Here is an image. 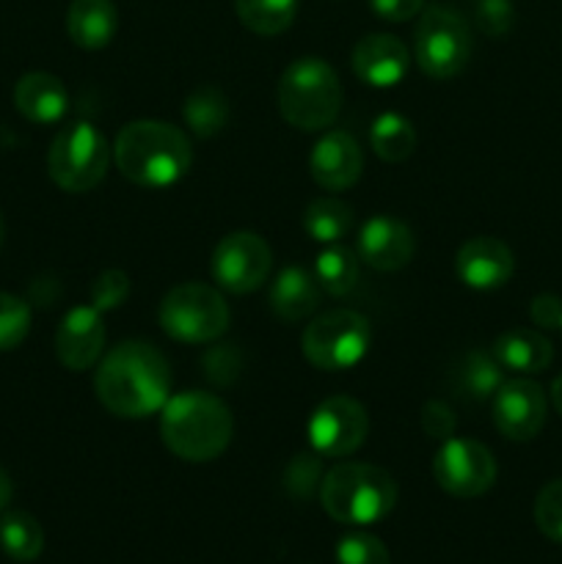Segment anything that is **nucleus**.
<instances>
[{
  "label": "nucleus",
  "mask_w": 562,
  "mask_h": 564,
  "mask_svg": "<svg viewBox=\"0 0 562 564\" xmlns=\"http://www.w3.org/2000/svg\"><path fill=\"white\" fill-rule=\"evenodd\" d=\"M94 391L114 416L147 419L169 402L171 367L158 347L121 341L99 358Z\"/></svg>",
  "instance_id": "1"
},
{
  "label": "nucleus",
  "mask_w": 562,
  "mask_h": 564,
  "mask_svg": "<svg viewBox=\"0 0 562 564\" xmlns=\"http://www.w3.org/2000/svg\"><path fill=\"white\" fill-rule=\"evenodd\" d=\"M114 160L132 185L169 187L187 174L193 163V149L180 127L141 119L119 132Z\"/></svg>",
  "instance_id": "2"
},
{
  "label": "nucleus",
  "mask_w": 562,
  "mask_h": 564,
  "mask_svg": "<svg viewBox=\"0 0 562 564\" xmlns=\"http://www.w3.org/2000/svg\"><path fill=\"white\" fill-rule=\"evenodd\" d=\"M235 433V419L224 400L207 391L171 397L160 416V435L171 455L185 463H209L226 452Z\"/></svg>",
  "instance_id": "3"
},
{
  "label": "nucleus",
  "mask_w": 562,
  "mask_h": 564,
  "mask_svg": "<svg viewBox=\"0 0 562 564\" xmlns=\"http://www.w3.org/2000/svg\"><path fill=\"white\" fill-rule=\"evenodd\" d=\"M325 516L345 527H369L391 516L397 482L389 471L369 463H339L320 482Z\"/></svg>",
  "instance_id": "4"
},
{
  "label": "nucleus",
  "mask_w": 562,
  "mask_h": 564,
  "mask_svg": "<svg viewBox=\"0 0 562 564\" xmlns=\"http://www.w3.org/2000/svg\"><path fill=\"white\" fill-rule=\"evenodd\" d=\"M339 75L334 66L323 58H298L281 72L275 102H279L281 119L301 132H320L336 121L342 110Z\"/></svg>",
  "instance_id": "5"
},
{
  "label": "nucleus",
  "mask_w": 562,
  "mask_h": 564,
  "mask_svg": "<svg viewBox=\"0 0 562 564\" xmlns=\"http://www.w3.org/2000/svg\"><path fill=\"white\" fill-rule=\"evenodd\" d=\"M472 28L466 17L450 6L422 9L413 33V58L417 66L433 80H450L466 69L472 58Z\"/></svg>",
  "instance_id": "6"
},
{
  "label": "nucleus",
  "mask_w": 562,
  "mask_h": 564,
  "mask_svg": "<svg viewBox=\"0 0 562 564\" xmlns=\"http://www.w3.org/2000/svg\"><path fill=\"white\" fill-rule=\"evenodd\" d=\"M158 317L171 339L185 345H207L226 334L231 314L215 286L185 281L165 292Z\"/></svg>",
  "instance_id": "7"
},
{
  "label": "nucleus",
  "mask_w": 562,
  "mask_h": 564,
  "mask_svg": "<svg viewBox=\"0 0 562 564\" xmlns=\"http://www.w3.org/2000/svg\"><path fill=\"white\" fill-rule=\"evenodd\" d=\"M372 330L364 314L353 308H331L306 325L301 350L312 367L323 372L353 369L369 350Z\"/></svg>",
  "instance_id": "8"
},
{
  "label": "nucleus",
  "mask_w": 562,
  "mask_h": 564,
  "mask_svg": "<svg viewBox=\"0 0 562 564\" xmlns=\"http://www.w3.org/2000/svg\"><path fill=\"white\" fill-rule=\"evenodd\" d=\"M110 149L102 132L88 121L66 124L47 152L50 180L66 193H88L105 180Z\"/></svg>",
  "instance_id": "9"
},
{
  "label": "nucleus",
  "mask_w": 562,
  "mask_h": 564,
  "mask_svg": "<svg viewBox=\"0 0 562 564\" xmlns=\"http://www.w3.org/2000/svg\"><path fill=\"white\" fill-rule=\"evenodd\" d=\"M273 270V251L253 231H231L215 246L209 273L220 290L248 295L268 281Z\"/></svg>",
  "instance_id": "10"
},
{
  "label": "nucleus",
  "mask_w": 562,
  "mask_h": 564,
  "mask_svg": "<svg viewBox=\"0 0 562 564\" xmlns=\"http://www.w3.org/2000/svg\"><path fill=\"white\" fill-rule=\"evenodd\" d=\"M433 477L444 494L455 499H477L494 488L496 460L479 441L450 438L435 452Z\"/></svg>",
  "instance_id": "11"
},
{
  "label": "nucleus",
  "mask_w": 562,
  "mask_h": 564,
  "mask_svg": "<svg viewBox=\"0 0 562 564\" xmlns=\"http://www.w3.org/2000/svg\"><path fill=\"white\" fill-rule=\"evenodd\" d=\"M369 416L353 397H328L309 419V444L323 457H347L367 441Z\"/></svg>",
  "instance_id": "12"
},
{
  "label": "nucleus",
  "mask_w": 562,
  "mask_h": 564,
  "mask_svg": "<svg viewBox=\"0 0 562 564\" xmlns=\"http://www.w3.org/2000/svg\"><path fill=\"white\" fill-rule=\"evenodd\" d=\"M494 424L505 438L532 441L545 424V394L534 380H505L494 394Z\"/></svg>",
  "instance_id": "13"
},
{
  "label": "nucleus",
  "mask_w": 562,
  "mask_h": 564,
  "mask_svg": "<svg viewBox=\"0 0 562 564\" xmlns=\"http://www.w3.org/2000/svg\"><path fill=\"white\" fill-rule=\"evenodd\" d=\"M455 273L472 290H499L516 273V257L499 237H472L457 248Z\"/></svg>",
  "instance_id": "14"
},
{
  "label": "nucleus",
  "mask_w": 562,
  "mask_h": 564,
  "mask_svg": "<svg viewBox=\"0 0 562 564\" xmlns=\"http://www.w3.org/2000/svg\"><path fill=\"white\" fill-rule=\"evenodd\" d=\"M364 171V152L345 130H328L309 154V174L323 191L339 193L358 182Z\"/></svg>",
  "instance_id": "15"
},
{
  "label": "nucleus",
  "mask_w": 562,
  "mask_h": 564,
  "mask_svg": "<svg viewBox=\"0 0 562 564\" xmlns=\"http://www.w3.org/2000/svg\"><path fill=\"white\" fill-rule=\"evenodd\" d=\"M105 350L102 312L94 306H77L66 312L55 334V356L69 372H86L99 364Z\"/></svg>",
  "instance_id": "16"
},
{
  "label": "nucleus",
  "mask_w": 562,
  "mask_h": 564,
  "mask_svg": "<svg viewBox=\"0 0 562 564\" xmlns=\"http://www.w3.org/2000/svg\"><path fill=\"white\" fill-rule=\"evenodd\" d=\"M353 72L372 88H395L411 69V53L391 33H369L353 47Z\"/></svg>",
  "instance_id": "17"
},
{
  "label": "nucleus",
  "mask_w": 562,
  "mask_h": 564,
  "mask_svg": "<svg viewBox=\"0 0 562 564\" xmlns=\"http://www.w3.org/2000/svg\"><path fill=\"white\" fill-rule=\"evenodd\" d=\"M417 253L413 231L391 215H375L358 231V259L380 273L406 268Z\"/></svg>",
  "instance_id": "18"
},
{
  "label": "nucleus",
  "mask_w": 562,
  "mask_h": 564,
  "mask_svg": "<svg viewBox=\"0 0 562 564\" xmlns=\"http://www.w3.org/2000/svg\"><path fill=\"white\" fill-rule=\"evenodd\" d=\"M14 108L33 124H55L69 108V97L55 75L28 72L14 86Z\"/></svg>",
  "instance_id": "19"
},
{
  "label": "nucleus",
  "mask_w": 562,
  "mask_h": 564,
  "mask_svg": "<svg viewBox=\"0 0 562 564\" xmlns=\"http://www.w3.org/2000/svg\"><path fill=\"white\" fill-rule=\"evenodd\" d=\"M320 297H323V286L317 275L295 264L281 270L270 286V308L284 323H301L309 314L317 312Z\"/></svg>",
  "instance_id": "20"
},
{
  "label": "nucleus",
  "mask_w": 562,
  "mask_h": 564,
  "mask_svg": "<svg viewBox=\"0 0 562 564\" xmlns=\"http://www.w3.org/2000/svg\"><path fill=\"white\" fill-rule=\"evenodd\" d=\"M494 358L501 364L505 372L538 375L549 369V364L554 361V347L538 330L512 328L496 336Z\"/></svg>",
  "instance_id": "21"
},
{
  "label": "nucleus",
  "mask_w": 562,
  "mask_h": 564,
  "mask_svg": "<svg viewBox=\"0 0 562 564\" xmlns=\"http://www.w3.org/2000/svg\"><path fill=\"white\" fill-rule=\"evenodd\" d=\"M505 383V369L496 361L494 352L468 350L457 358L455 369L450 372V389L461 400L485 402L494 400L496 391Z\"/></svg>",
  "instance_id": "22"
},
{
  "label": "nucleus",
  "mask_w": 562,
  "mask_h": 564,
  "mask_svg": "<svg viewBox=\"0 0 562 564\" xmlns=\"http://www.w3.org/2000/svg\"><path fill=\"white\" fill-rule=\"evenodd\" d=\"M116 28H119V11L110 0H72L66 11V31L83 50H99L110 44Z\"/></svg>",
  "instance_id": "23"
},
{
  "label": "nucleus",
  "mask_w": 562,
  "mask_h": 564,
  "mask_svg": "<svg viewBox=\"0 0 562 564\" xmlns=\"http://www.w3.org/2000/svg\"><path fill=\"white\" fill-rule=\"evenodd\" d=\"M301 224L314 242L334 246V242H339L350 231L353 209L345 202H339V198L320 196L306 204Z\"/></svg>",
  "instance_id": "24"
},
{
  "label": "nucleus",
  "mask_w": 562,
  "mask_h": 564,
  "mask_svg": "<svg viewBox=\"0 0 562 564\" xmlns=\"http://www.w3.org/2000/svg\"><path fill=\"white\" fill-rule=\"evenodd\" d=\"M0 549L14 562H36L44 551V532L36 518L22 510L0 516Z\"/></svg>",
  "instance_id": "25"
},
{
  "label": "nucleus",
  "mask_w": 562,
  "mask_h": 564,
  "mask_svg": "<svg viewBox=\"0 0 562 564\" xmlns=\"http://www.w3.org/2000/svg\"><path fill=\"white\" fill-rule=\"evenodd\" d=\"M182 116H185V124L193 135L213 138L229 124V99L215 86L196 88L182 105Z\"/></svg>",
  "instance_id": "26"
},
{
  "label": "nucleus",
  "mask_w": 562,
  "mask_h": 564,
  "mask_svg": "<svg viewBox=\"0 0 562 564\" xmlns=\"http://www.w3.org/2000/svg\"><path fill=\"white\" fill-rule=\"evenodd\" d=\"M369 147L383 163H402L417 149V130L400 113H383L369 130Z\"/></svg>",
  "instance_id": "27"
},
{
  "label": "nucleus",
  "mask_w": 562,
  "mask_h": 564,
  "mask_svg": "<svg viewBox=\"0 0 562 564\" xmlns=\"http://www.w3.org/2000/svg\"><path fill=\"white\" fill-rule=\"evenodd\" d=\"M314 275L328 295H347L358 281V253L353 248L339 246V242L325 246L314 262Z\"/></svg>",
  "instance_id": "28"
},
{
  "label": "nucleus",
  "mask_w": 562,
  "mask_h": 564,
  "mask_svg": "<svg viewBox=\"0 0 562 564\" xmlns=\"http://www.w3.org/2000/svg\"><path fill=\"white\" fill-rule=\"evenodd\" d=\"M235 11L248 31L279 36L295 20L298 0H235Z\"/></svg>",
  "instance_id": "29"
},
{
  "label": "nucleus",
  "mask_w": 562,
  "mask_h": 564,
  "mask_svg": "<svg viewBox=\"0 0 562 564\" xmlns=\"http://www.w3.org/2000/svg\"><path fill=\"white\" fill-rule=\"evenodd\" d=\"M31 330V306L22 297L0 292V352L14 350Z\"/></svg>",
  "instance_id": "30"
},
{
  "label": "nucleus",
  "mask_w": 562,
  "mask_h": 564,
  "mask_svg": "<svg viewBox=\"0 0 562 564\" xmlns=\"http://www.w3.org/2000/svg\"><path fill=\"white\" fill-rule=\"evenodd\" d=\"M336 562L339 564H389V551L375 534L350 532L336 545Z\"/></svg>",
  "instance_id": "31"
},
{
  "label": "nucleus",
  "mask_w": 562,
  "mask_h": 564,
  "mask_svg": "<svg viewBox=\"0 0 562 564\" xmlns=\"http://www.w3.org/2000/svg\"><path fill=\"white\" fill-rule=\"evenodd\" d=\"M534 523L554 543H562V479L545 485L534 499Z\"/></svg>",
  "instance_id": "32"
},
{
  "label": "nucleus",
  "mask_w": 562,
  "mask_h": 564,
  "mask_svg": "<svg viewBox=\"0 0 562 564\" xmlns=\"http://www.w3.org/2000/svg\"><path fill=\"white\" fill-rule=\"evenodd\" d=\"M130 295V279L121 270H105L91 284V306L97 312H114Z\"/></svg>",
  "instance_id": "33"
},
{
  "label": "nucleus",
  "mask_w": 562,
  "mask_h": 564,
  "mask_svg": "<svg viewBox=\"0 0 562 564\" xmlns=\"http://www.w3.org/2000/svg\"><path fill=\"white\" fill-rule=\"evenodd\" d=\"M474 17L485 36H505L516 22V9L510 0H477L474 3Z\"/></svg>",
  "instance_id": "34"
},
{
  "label": "nucleus",
  "mask_w": 562,
  "mask_h": 564,
  "mask_svg": "<svg viewBox=\"0 0 562 564\" xmlns=\"http://www.w3.org/2000/svg\"><path fill=\"white\" fill-rule=\"evenodd\" d=\"M320 477V460L312 455H298L295 460L287 466V488H290L292 496L298 499H309L317 485Z\"/></svg>",
  "instance_id": "35"
},
{
  "label": "nucleus",
  "mask_w": 562,
  "mask_h": 564,
  "mask_svg": "<svg viewBox=\"0 0 562 564\" xmlns=\"http://www.w3.org/2000/svg\"><path fill=\"white\" fill-rule=\"evenodd\" d=\"M457 427V419L452 413V408L441 400H430L422 408V430L428 438L433 441H450L452 433Z\"/></svg>",
  "instance_id": "36"
},
{
  "label": "nucleus",
  "mask_w": 562,
  "mask_h": 564,
  "mask_svg": "<svg viewBox=\"0 0 562 564\" xmlns=\"http://www.w3.org/2000/svg\"><path fill=\"white\" fill-rule=\"evenodd\" d=\"M369 9L386 22H406L422 14L424 0H369Z\"/></svg>",
  "instance_id": "37"
},
{
  "label": "nucleus",
  "mask_w": 562,
  "mask_h": 564,
  "mask_svg": "<svg viewBox=\"0 0 562 564\" xmlns=\"http://www.w3.org/2000/svg\"><path fill=\"white\" fill-rule=\"evenodd\" d=\"M529 317H532L534 325L545 330H562V297L556 295H538L529 306Z\"/></svg>",
  "instance_id": "38"
},
{
  "label": "nucleus",
  "mask_w": 562,
  "mask_h": 564,
  "mask_svg": "<svg viewBox=\"0 0 562 564\" xmlns=\"http://www.w3.org/2000/svg\"><path fill=\"white\" fill-rule=\"evenodd\" d=\"M11 479H9V474L3 471V468H0V512L6 510V507H9V501H11Z\"/></svg>",
  "instance_id": "39"
},
{
  "label": "nucleus",
  "mask_w": 562,
  "mask_h": 564,
  "mask_svg": "<svg viewBox=\"0 0 562 564\" xmlns=\"http://www.w3.org/2000/svg\"><path fill=\"white\" fill-rule=\"evenodd\" d=\"M551 402H554L556 413L562 416V375L554 380V383H551Z\"/></svg>",
  "instance_id": "40"
},
{
  "label": "nucleus",
  "mask_w": 562,
  "mask_h": 564,
  "mask_svg": "<svg viewBox=\"0 0 562 564\" xmlns=\"http://www.w3.org/2000/svg\"><path fill=\"white\" fill-rule=\"evenodd\" d=\"M3 235H6V226H3V215H0V246H3Z\"/></svg>",
  "instance_id": "41"
}]
</instances>
